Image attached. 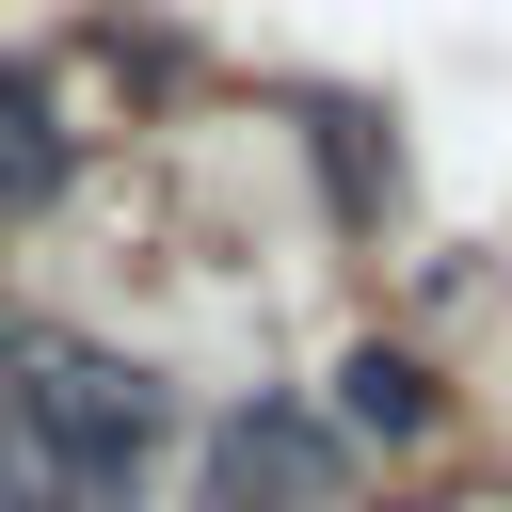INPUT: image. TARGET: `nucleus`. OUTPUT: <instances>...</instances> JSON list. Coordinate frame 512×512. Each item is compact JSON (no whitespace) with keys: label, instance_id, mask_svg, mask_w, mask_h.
<instances>
[{"label":"nucleus","instance_id":"nucleus-5","mask_svg":"<svg viewBox=\"0 0 512 512\" xmlns=\"http://www.w3.org/2000/svg\"><path fill=\"white\" fill-rule=\"evenodd\" d=\"M320 176H336V208H352V224H384V192H400V176L368 160V112H320Z\"/></svg>","mask_w":512,"mask_h":512},{"label":"nucleus","instance_id":"nucleus-1","mask_svg":"<svg viewBox=\"0 0 512 512\" xmlns=\"http://www.w3.org/2000/svg\"><path fill=\"white\" fill-rule=\"evenodd\" d=\"M160 432H176V400L144 352L0 320V512H144Z\"/></svg>","mask_w":512,"mask_h":512},{"label":"nucleus","instance_id":"nucleus-2","mask_svg":"<svg viewBox=\"0 0 512 512\" xmlns=\"http://www.w3.org/2000/svg\"><path fill=\"white\" fill-rule=\"evenodd\" d=\"M336 496V432L304 400H240L208 432V512H320Z\"/></svg>","mask_w":512,"mask_h":512},{"label":"nucleus","instance_id":"nucleus-3","mask_svg":"<svg viewBox=\"0 0 512 512\" xmlns=\"http://www.w3.org/2000/svg\"><path fill=\"white\" fill-rule=\"evenodd\" d=\"M64 176H80V128H64V112H48V80L0 48V224H32Z\"/></svg>","mask_w":512,"mask_h":512},{"label":"nucleus","instance_id":"nucleus-4","mask_svg":"<svg viewBox=\"0 0 512 512\" xmlns=\"http://www.w3.org/2000/svg\"><path fill=\"white\" fill-rule=\"evenodd\" d=\"M320 432H336V448H416V432H432V368L368 336V352L336 368V416H320Z\"/></svg>","mask_w":512,"mask_h":512}]
</instances>
